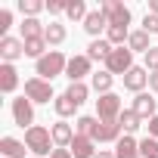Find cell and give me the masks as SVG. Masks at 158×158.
<instances>
[{"label": "cell", "mask_w": 158, "mask_h": 158, "mask_svg": "<svg viewBox=\"0 0 158 158\" xmlns=\"http://www.w3.org/2000/svg\"><path fill=\"white\" fill-rule=\"evenodd\" d=\"M25 146H28V152H34V158H44V155H53V133H50V127H40V124H34V127H28L25 130Z\"/></svg>", "instance_id": "6da1fadb"}, {"label": "cell", "mask_w": 158, "mask_h": 158, "mask_svg": "<svg viewBox=\"0 0 158 158\" xmlns=\"http://www.w3.org/2000/svg\"><path fill=\"white\" fill-rule=\"evenodd\" d=\"M65 68H68V59L59 50H50L44 59H37V77H44V81H53V77L65 74Z\"/></svg>", "instance_id": "7a4b0ae2"}, {"label": "cell", "mask_w": 158, "mask_h": 158, "mask_svg": "<svg viewBox=\"0 0 158 158\" xmlns=\"http://www.w3.org/2000/svg\"><path fill=\"white\" fill-rule=\"evenodd\" d=\"M133 68V53H130V47H115L112 50V56L106 59V71L109 74H127Z\"/></svg>", "instance_id": "3957f363"}, {"label": "cell", "mask_w": 158, "mask_h": 158, "mask_svg": "<svg viewBox=\"0 0 158 158\" xmlns=\"http://www.w3.org/2000/svg\"><path fill=\"white\" fill-rule=\"evenodd\" d=\"M121 96L118 93H102L99 99H96V118L99 121H118L121 118Z\"/></svg>", "instance_id": "277c9868"}, {"label": "cell", "mask_w": 158, "mask_h": 158, "mask_svg": "<svg viewBox=\"0 0 158 158\" xmlns=\"http://www.w3.org/2000/svg\"><path fill=\"white\" fill-rule=\"evenodd\" d=\"M13 121L19 124V127H34V102L28 99V96H19V99H13Z\"/></svg>", "instance_id": "5b68a950"}, {"label": "cell", "mask_w": 158, "mask_h": 158, "mask_svg": "<svg viewBox=\"0 0 158 158\" xmlns=\"http://www.w3.org/2000/svg\"><path fill=\"white\" fill-rule=\"evenodd\" d=\"M102 13H106V19H109V25H130V10L121 3V0H102V6H99Z\"/></svg>", "instance_id": "8992f818"}, {"label": "cell", "mask_w": 158, "mask_h": 158, "mask_svg": "<svg viewBox=\"0 0 158 158\" xmlns=\"http://www.w3.org/2000/svg\"><path fill=\"white\" fill-rule=\"evenodd\" d=\"M25 96L31 102H50L53 99V87H50V81H44V77H28L25 81Z\"/></svg>", "instance_id": "52a82bcc"}, {"label": "cell", "mask_w": 158, "mask_h": 158, "mask_svg": "<svg viewBox=\"0 0 158 158\" xmlns=\"http://www.w3.org/2000/svg\"><path fill=\"white\" fill-rule=\"evenodd\" d=\"M121 124L118 121H96V127H93V133H90V139L93 143H118L121 139Z\"/></svg>", "instance_id": "ba28073f"}, {"label": "cell", "mask_w": 158, "mask_h": 158, "mask_svg": "<svg viewBox=\"0 0 158 158\" xmlns=\"http://www.w3.org/2000/svg\"><path fill=\"white\" fill-rule=\"evenodd\" d=\"M0 56H3V62H16V59H22L25 56V40H19V37H0Z\"/></svg>", "instance_id": "9c48e42d"}, {"label": "cell", "mask_w": 158, "mask_h": 158, "mask_svg": "<svg viewBox=\"0 0 158 158\" xmlns=\"http://www.w3.org/2000/svg\"><path fill=\"white\" fill-rule=\"evenodd\" d=\"M87 74H90V59H87V56H71V59H68L65 77H68L71 84H81Z\"/></svg>", "instance_id": "30bf717a"}, {"label": "cell", "mask_w": 158, "mask_h": 158, "mask_svg": "<svg viewBox=\"0 0 158 158\" xmlns=\"http://www.w3.org/2000/svg\"><path fill=\"white\" fill-rule=\"evenodd\" d=\"M50 133H53V143H56V149H68L71 143H74V127L71 124H65V121H56L53 127H50Z\"/></svg>", "instance_id": "8fae6325"}, {"label": "cell", "mask_w": 158, "mask_h": 158, "mask_svg": "<svg viewBox=\"0 0 158 158\" xmlns=\"http://www.w3.org/2000/svg\"><path fill=\"white\" fill-rule=\"evenodd\" d=\"M149 84V71L146 68H139V65H133L127 74H124V87L127 90H133V93H143V87Z\"/></svg>", "instance_id": "7c38bea8"}, {"label": "cell", "mask_w": 158, "mask_h": 158, "mask_svg": "<svg viewBox=\"0 0 158 158\" xmlns=\"http://www.w3.org/2000/svg\"><path fill=\"white\" fill-rule=\"evenodd\" d=\"M84 31L93 34V37L99 40V31H109V19H106V13H102V10H93V13L84 19Z\"/></svg>", "instance_id": "4fadbf2b"}, {"label": "cell", "mask_w": 158, "mask_h": 158, "mask_svg": "<svg viewBox=\"0 0 158 158\" xmlns=\"http://www.w3.org/2000/svg\"><path fill=\"white\" fill-rule=\"evenodd\" d=\"M68 149H71V158H96V143L90 136H74Z\"/></svg>", "instance_id": "5bb4252c"}, {"label": "cell", "mask_w": 158, "mask_h": 158, "mask_svg": "<svg viewBox=\"0 0 158 158\" xmlns=\"http://www.w3.org/2000/svg\"><path fill=\"white\" fill-rule=\"evenodd\" d=\"M16 87H19V71H16V65L3 62V65H0V90H3V93H13Z\"/></svg>", "instance_id": "9a60e30c"}, {"label": "cell", "mask_w": 158, "mask_h": 158, "mask_svg": "<svg viewBox=\"0 0 158 158\" xmlns=\"http://www.w3.org/2000/svg\"><path fill=\"white\" fill-rule=\"evenodd\" d=\"M115 158H139V143L124 133V136L115 143Z\"/></svg>", "instance_id": "2e32d148"}, {"label": "cell", "mask_w": 158, "mask_h": 158, "mask_svg": "<svg viewBox=\"0 0 158 158\" xmlns=\"http://www.w3.org/2000/svg\"><path fill=\"white\" fill-rule=\"evenodd\" d=\"M25 143L16 139V136H3L0 139V152H3V158H25Z\"/></svg>", "instance_id": "e0dca14e"}, {"label": "cell", "mask_w": 158, "mask_h": 158, "mask_svg": "<svg viewBox=\"0 0 158 158\" xmlns=\"http://www.w3.org/2000/svg\"><path fill=\"white\" fill-rule=\"evenodd\" d=\"M112 50H115V47L99 37V40H93V44L87 47V59H90V62H106V59L112 56Z\"/></svg>", "instance_id": "ac0fdd59"}, {"label": "cell", "mask_w": 158, "mask_h": 158, "mask_svg": "<svg viewBox=\"0 0 158 158\" xmlns=\"http://www.w3.org/2000/svg\"><path fill=\"white\" fill-rule=\"evenodd\" d=\"M133 112L139 115V118H155V99L149 96V93H136V99H133Z\"/></svg>", "instance_id": "d6986e66"}, {"label": "cell", "mask_w": 158, "mask_h": 158, "mask_svg": "<svg viewBox=\"0 0 158 158\" xmlns=\"http://www.w3.org/2000/svg\"><path fill=\"white\" fill-rule=\"evenodd\" d=\"M127 47H130V53H149L152 50V44H149V34L139 28V31H130V37H127Z\"/></svg>", "instance_id": "ffe728a7"}, {"label": "cell", "mask_w": 158, "mask_h": 158, "mask_svg": "<svg viewBox=\"0 0 158 158\" xmlns=\"http://www.w3.org/2000/svg\"><path fill=\"white\" fill-rule=\"evenodd\" d=\"M118 124H121V130L130 136V133H136V130L143 127V118H139L133 109H124V112H121V118H118Z\"/></svg>", "instance_id": "44dd1931"}, {"label": "cell", "mask_w": 158, "mask_h": 158, "mask_svg": "<svg viewBox=\"0 0 158 158\" xmlns=\"http://www.w3.org/2000/svg\"><path fill=\"white\" fill-rule=\"evenodd\" d=\"M44 40H47L50 47H59V44L65 40V25H59V22H50V25H47V31H44Z\"/></svg>", "instance_id": "7402d4cb"}, {"label": "cell", "mask_w": 158, "mask_h": 158, "mask_svg": "<svg viewBox=\"0 0 158 158\" xmlns=\"http://www.w3.org/2000/svg\"><path fill=\"white\" fill-rule=\"evenodd\" d=\"M65 16H68L71 22H84L90 13H87V3H84V0H68V10H65Z\"/></svg>", "instance_id": "603a6c76"}, {"label": "cell", "mask_w": 158, "mask_h": 158, "mask_svg": "<svg viewBox=\"0 0 158 158\" xmlns=\"http://www.w3.org/2000/svg\"><path fill=\"white\" fill-rule=\"evenodd\" d=\"M47 25H40L37 19H25L22 22V40H31V37H44Z\"/></svg>", "instance_id": "cb8c5ba5"}, {"label": "cell", "mask_w": 158, "mask_h": 158, "mask_svg": "<svg viewBox=\"0 0 158 158\" xmlns=\"http://www.w3.org/2000/svg\"><path fill=\"white\" fill-rule=\"evenodd\" d=\"M127 37H130V31H127L124 25H109V31H106V40H109L112 47H124Z\"/></svg>", "instance_id": "d4e9b609"}, {"label": "cell", "mask_w": 158, "mask_h": 158, "mask_svg": "<svg viewBox=\"0 0 158 158\" xmlns=\"http://www.w3.org/2000/svg\"><path fill=\"white\" fill-rule=\"evenodd\" d=\"M47 47H50V44H47L44 37H31V40H25V56H31V59H44V56H47V53H44Z\"/></svg>", "instance_id": "484cf974"}, {"label": "cell", "mask_w": 158, "mask_h": 158, "mask_svg": "<svg viewBox=\"0 0 158 158\" xmlns=\"http://www.w3.org/2000/svg\"><path fill=\"white\" fill-rule=\"evenodd\" d=\"M53 109H56V115H59V118H71V115H74V109H77V102H71V99L62 93V96H56V99H53Z\"/></svg>", "instance_id": "4316f807"}, {"label": "cell", "mask_w": 158, "mask_h": 158, "mask_svg": "<svg viewBox=\"0 0 158 158\" xmlns=\"http://www.w3.org/2000/svg\"><path fill=\"white\" fill-rule=\"evenodd\" d=\"M112 81H115V74H109V71H96L93 74V90L102 96V93H112Z\"/></svg>", "instance_id": "83f0119b"}, {"label": "cell", "mask_w": 158, "mask_h": 158, "mask_svg": "<svg viewBox=\"0 0 158 158\" xmlns=\"http://www.w3.org/2000/svg\"><path fill=\"white\" fill-rule=\"evenodd\" d=\"M65 96H68L71 102H77V106H81V102H87V96H90V87H87L84 81H81V84H68Z\"/></svg>", "instance_id": "f1b7e54d"}, {"label": "cell", "mask_w": 158, "mask_h": 158, "mask_svg": "<svg viewBox=\"0 0 158 158\" xmlns=\"http://www.w3.org/2000/svg\"><path fill=\"white\" fill-rule=\"evenodd\" d=\"M96 121H99V118H93V115H81V118L74 121V133H77V136H90L93 127H96Z\"/></svg>", "instance_id": "f546056e"}, {"label": "cell", "mask_w": 158, "mask_h": 158, "mask_svg": "<svg viewBox=\"0 0 158 158\" xmlns=\"http://www.w3.org/2000/svg\"><path fill=\"white\" fill-rule=\"evenodd\" d=\"M19 10L25 19H37V13L47 10V3H40V0H19Z\"/></svg>", "instance_id": "4dcf8cb0"}, {"label": "cell", "mask_w": 158, "mask_h": 158, "mask_svg": "<svg viewBox=\"0 0 158 158\" xmlns=\"http://www.w3.org/2000/svg\"><path fill=\"white\" fill-rule=\"evenodd\" d=\"M139 158H158V139H152V136L139 139Z\"/></svg>", "instance_id": "1f68e13d"}, {"label": "cell", "mask_w": 158, "mask_h": 158, "mask_svg": "<svg viewBox=\"0 0 158 158\" xmlns=\"http://www.w3.org/2000/svg\"><path fill=\"white\" fill-rule=\"evenodd\" d=\"M143 31H146V34H158V16L146 13V19H143Z\"/></svg>", "instance_id": "d6a6232c"}, {"label": "cell", "mask_w": 158, "mask_h": 158, "mask_svg": "<svg viewBox=\"0 0 158 158\" xmlns=\"http://www.w3.org/2000/svg\"><path fill=\"white\" fill-rule=\"evenodd\" d=\"M146 71H149V74L158 71V47H152V50L146 53Z\"/></svg>", "instance_id": "836d02e7"}, {"label": "cell", "mask_w": 158, "mask_h": 158, "mask_svg": "<svg viewBox=\"0 0 158 158\" xmlns=\"http://www.w3.org/2000/svg\"><path fill=\"white\" fill-rule=\"evenodd\" d=\"M10 25H13V13L10 10H0V34H3V37H6Z\"/></svg>", "instance_id": "e575fe53"}, {"label": "cell", "mask_w": 158, "mask_h": 158, "mask_svg": "<svg viewBox=\"0 0 158 158\" xmlns=\"http://www.w3.org/2000/svg\"><path fill=\"white\" fill-rule=\"evenodd\" d=\"M47 10H50V16H59V13H65V10H68V0H50Z\"/></svg>", "instance_id": "d590c367"}, {"label": "cell", "mask_w": 158, "mask_h": 158, "mask_svg": "<svg viewBox=\"0 0 158 158\" xmlns=\"http://www.w3.org/2000/svg\"><path fill=\"white\" fill-rule=\"evenodd\" d=\"M149 136H152V139H158V115L149 121Z\"/></svg>", "instance_id": "8d00e7d4"}, {"label": "cell", "mask_w": 158, "mask_h": 158, "mask_svg": "<svg viewBox=\"0 0 158 158\" xmlns=\"http://www.w3.org/2000/svg\"><path fill=\"white\" fill-rule=\"evenodd\" d=\"M50 158H71V149H53Z\"/></svg>", "instance_id": "74e56055"}, {"label": "cell", "mask_w": 158, "mask_h": 158, "mask_svg": "<svg viewBox=\"0 0 158 158\" xmlns=\"http://www.w3.org/2000/svg\"><path fill=\"white\" fill-rule=\"evenodd\" d=\"M149 90H155V93H158V71H152V74H149Z\"/></svg>", "instance_id": "f35d334b"}, {"label": "cell", "mask_w": 158, "mask_h": 158, "mask_svg": "<svg viewBox=\"0 0 158 158\" xmlns=\"http://www.w3.org/2000/svg\"><path fill=\"white\" fill-rule=\"evenodd\" d=\"M96 158H115V152H106V149H99V152H96Z\"/></svg>", "instance_id": "ab89813d"}, {"label": "cell", "mask_w": 158, "mask_h": 158, "mask_svg": "<svg viewBox=\"0 0 158 158\" xmlns=\"http://www.w3.org/2000/svg\"><path fill=\"white\" fill-rule=\"evenodd\" d=\"M149 13H152V16H158V0H152V3H149Z\"/></svg>", "instance_id": "60d3db41"}]
</instances>
